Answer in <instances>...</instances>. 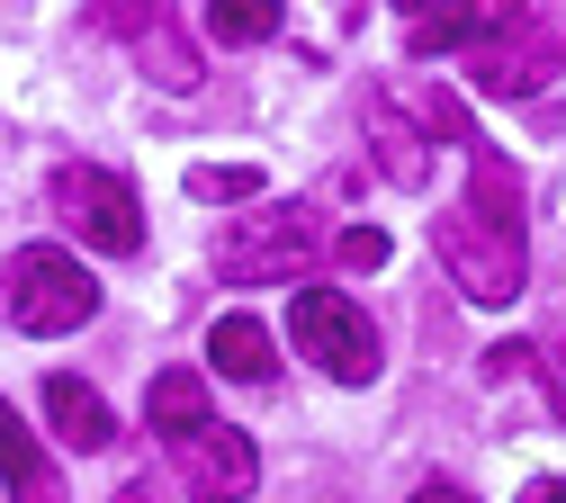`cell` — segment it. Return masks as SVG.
Listing matches in <instances>:
<instances>
[{
    "mask_svg": "<svg viewBox=\"0 0 566 503\" xmlns=\"http://www.w3.org/2000/svg\"><path fill=\"white\" fill-rule=\"evenodd\" d=\"M522 503H566V476H539V485H522Z\"/></svg>",
    "mask_w": 566,
    "mask_h": 503,
    "instance_id": "ffe728a7",
    "label": "cell"
},
{
    "mask_svg": "<svg viewBox=\"0 0 566 503\" xmlns=\"http://www.w3.org/2000/svg\"><path fill=\"white\" fill-rule=\"evenodd\" d=\"M315 252H324L315 207H252L243 226L217 234V279L226 287H279V279H297Z\"/></svg>",
    "mask_w": 566,
    "mask_h": 503,
    "instance_id": "3957f363",
    "label": "cell"
},
{
    "mask_svg": "<svg viewBox=\"0 0 566 503\" xmlns=\"http://www.w3.org/2000/svg\"><path fill=\"white\" fill-rule=\"evenodd\" d=\"M207 36H217V45H261V36H279V0H217V10H207Z\"/></svg>",
    "mask_w": 566,
    "mask_h": 503,
    "instance_id": "9a60e30c",
    "label": "cell"
},
{
    "mask_svg": "<svg viewBox=\"0 0 566 503\" xmlns=\"http://www.w3.org/2000/svg\"><path fill=\"white\" fill-rule=\"evenodd\" d=\"M207 359H217L226 378H243V387H270V378H279V342H270L252 315H217V333H207Z\"/></svg>",
    "mask_w": 566,
    "mask_h": 503,
    "instance_id": "7c38bea8",
    "label": "cell"
},
{
    "mask_svg": "<svg viewBox=\"0 0 566 503\" xmlns=\"http://www.w3.org/2000/svg\"><path fill=\"white\" fill-rule=\"evenodd\" d=\"M54 207H63V226H73L91 252H135L145 243V207H135V189L117 180V171H99V163H63L54 171Z\"/></svg>",
    "mask_w": 566,
    "mask_h": 503,
    "instance_id": "8992f818",
    "label": "cell"
},
{
    "mask_svg": "<svg viewBox=\"0 0 566 503\" xmlns=\"http://www.w3.org/2000/svg\"><path fill=\"white\" fill-rule=\"evenodd\" d=\"M432 243H441V270H450V287H459L468 306H513L522 297V270H531L522 226H494V216H476L459 198V207H441Z\"/></svg>",
    "mask_w": 566,
    "mask_h": 503,
    "instance_id": "7a4b0ae2",
    "label": "cell"
},
{
    "mask_svg": "<svg viewBox=\"0 0 566 503\" xmlns=\"http://www.w3.org/2000/svg\"><path fill=\"white\" fill-rule=\"evenodd\" d=\"M145 422H154V441H198V431L207 422H217V413H207V378L198 369H163L154 378V396H145Z\"/></svg>",
    "mask_w": 566,
    "mask_h": 503,
    "instance_id": "30bf717a",
    "label": "cell"
},
{
    "mask_svg": "<svg viewBox=\"0 0 566 503\" xmlns=\"http://www.w3.org/2000/svg\"><path fill=\"white\" fill-rule=\"evenodd\" d=\"M0 315H10L19 333H36V342L82 333V324L99 315V279H91L73 252L28 243V252H10V270H0Z\"/></svg>",
    "mask_w": 566,
    "mask_h": 503,
    "instance_id": "6da1fadb",
    "label": "cell"
},
{
    "mask_svg": "<svg viewBox=\"0 0 566 503\" xmlns=\"http://www.w3.org/2000/svg\"><path fill=\"white\" fill-rule=\"evenodd\" d=\"M504 10H413L405 19V54H459V45H485V28Z\"/></svg>",
    "mask_w": 566,
    "mask_h": 503,
    "instance_id": "4fadbf2b",
    "label": "cell"
},
{
    "mask_svg": "<svg viewBox=\"0 0 566 503\" xmlns=\"http://www.w3.org/2000/svg\"><path fill=\"white\" fill-rule=\"evenodd\" d=\"M387 252H396V243H387L378 226H350V234H342V261H350V270H387Z\"/></svg>",
    "mask_w": 566,
    "mask_h": 503,
    "instance_id": "e0dca14e",
    "label": "cell"
},
{
    "mask_svg": "<svg viewBox=\"0 0 566 503\" xmlns=\"http://www.w3.org/2000/svg\"><path fill=\"white\" fill-rule=\"evenodd\" d=\"M108 28H126L135 36V63H145V72H163V91H198V54L180 45V28L171 19H145V10H108Z\"/></svg>",
    "mask_w": 566,
    "mask_h": 503,
    "instance_id": "9c48e42d",
    "label": "cell"
},
{
    "mask_svg": "<svg viewBox=\"0 0 566 503\" xmlns=\"http://www.w3.org/2000/svg\"><path fill=\"white\" fill-rule=\"evenodd\" d=\"M252 189H261L252 163H198L189 171V198H252Z\"/></svg>",
    "mask_w": 566,
    "mask_h": 503,
    "instance_id": "2e32d148",
    "label": "cell"
},
{
    "mask_svg": "<svg viewBox=\"0 0 566 503\" xmlns=\"http://www.w3.org/2000/svg\"><path fill=\"white\" fill-rule=\"evenodd\" d=\"M369 144H378V163H387V180H405V189H422V180H432V163H422V135L378 99L369 108Z\"/></svg>",
    "mask_w": 566,
    "mask_h": 503,
    "instance_id": "5bb4252c",
    "label": "cell"
},
{
    "mask_svg": "<svg viewBox=\"0 0 566 503\" xmlns=\"http://www.w3.org/2000/svg\"><path fill=\"white\" fill-rule=\"evenodd\" d=\"M117 503H154V494H145V485H126V494H117Z\"/></svg>",
    "mask_w": 566,
    "mask_h": 503,
    "instance_id": "44dd1931",
    "label": "cell"
},
{
    "mask_svg": "<svg viewBox=\"0 0 566 503\" xmlns=\"http://www.w3.org/2000/svg\"><path fill=\"white\" fill-rule=\"evenodd\" d=\"M0 476H10V494H19V503H63V476L45 468L36 431L19 422V405H0Z\"/></svg>",
    "mask_w": 566,
    "mask_h": 503,
    "instance_id": "8fae6325",
    "label": "cell"
},
{
    "mask_svg": "<svg viewBox=\"0 0 566 503\" xmlns=\"http://www.w3.org/2000/svg\"><path fill=\"white\" fill-rule=\"evenodd\" d=\"M45 422H54V441H63V450H82V459L117 441V413H108V396H99V387H82V378H63V369L45 378Z\"/></svg>",
    "mask_w": 566,
    "mask_h": 503,
    "instance_id": "ba28073f",
    "label": "cell"
},
{
    "mask_svg": "<svg viewBox=\"0 0 566 503\" xmlns=\"http://www.w3.org/2000/svg\"><path fill=\"white\" fill-rule=\"evenodd\" d=\"M548 350H557V405H566V306H557V324H548Z\"/></svg>",
    "mask_w": 566,
    "mask_h": 503,
    "instance_id": "d6986e66",
    "label": "cell"
},
{
    "mask_svg": "<svg viewBox=\"0 0 566 503\" xmlns=\"http://www.w3.org/2000/svg\"><path fill=\"white\" fill-rule=\"evenodd\" d=\"M557 63H566V28L548 19V10H504L485 28V45H476V91L485 99H531V91H548L557 82Z\"/></svg>",
    "mask_w": 566,
    "mask_h": 503,
    "instance_id": "277c9868",
    "label": "cell"
},
{
    "mask_svg": "<svg viewBox=\"0 0 566 503\" xmlns=\"http://www.w3.org/2000/svg\"><path fill=\"white\" fill-rule=\"evenodd\" d=\"M171 459H180V485H189L198 503H243V494L261 485V459H252V441H243L234 422H207L198 441H180Z\"/></svg>",
    "mask_w": 566,
    "mask_h": 503,
    "instance_id": "52a82bcc",
    "label": "cell"
},
{
    "mask_svg": "<svg viewBox=\"0 0 566 503\" xmlns=\"http://www.w3.org/2000/svg\"><path fill=\"white\" fill-rule=\"evenodd\" d=\"M413 503H476V494H468V485H441V476H432V485H413Z\"/></svg>",
    "mask_w": 566,
    "mask_h": 503,
    "instance_id": "ac0fdd59",
    "label": "cell"
},
{
    "mask_svg": "<svg viewBox=\"0 0 566 503\" xmlns=\"http://www.w3.org/2000/svg\"><path fill=\"white\" fill-rule=\"evenodd\" d=\"M289 333H297V350L333 387H369L378 378V333H369V315L350 306L342 287H297L289 297Z\"/></svg>",
    "mask_w": 566,
    "mask_h": 503,
    "instance_id": "5b68a950",
    "label": "cell"
}]
</instances>
